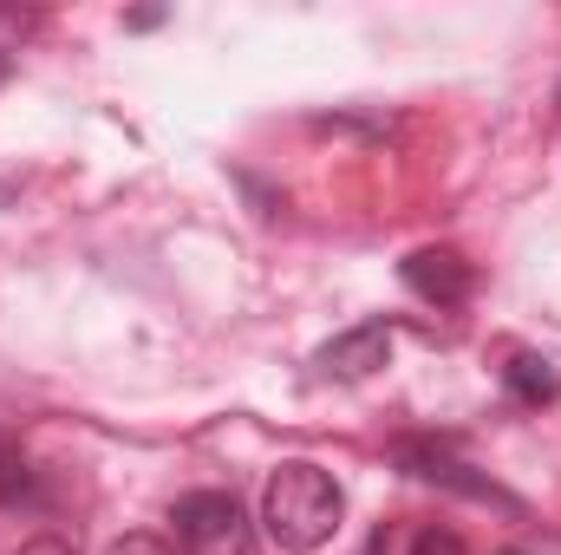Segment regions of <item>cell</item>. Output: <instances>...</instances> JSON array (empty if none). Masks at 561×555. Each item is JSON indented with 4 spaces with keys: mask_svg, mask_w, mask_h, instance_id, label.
Segmentation results:
<instances>
[{
    "mask_svg": "<svg viewBox=\"0 0 561 555\" xmlns=\"http://www.w3.org/2000/svg\"><path fill=\"white\" fill-rule=\"evenodd\" d=\"M340 517H346L340 484H333L320 464H307V457L280 464L275 477H268V490H262V530H268L287 555L327 550L333 530H340Z\"/></svg>",
    "mask_w": 561,
    "mask_h": 555,
    "instance_id": "1",
    "label": "cell"
},
{
    "mask_svg": "<svg viewBox=\"0 0 561 555\" xmlns=\"http://www.w3.org/2000/svg\"><path fill=\"white\" fill-rule=\"evenodd\" d=\"M176 543L190 555H249V517L229 490H196L176 503Z\"/></svg>",
    "mask_w": 561,
    "mask_h": 555,
    "instance_id": "2",
    "label": "cell"
},
{
    "mask_svg": "<svg viewBox=\"0 0 561 555\" xmlns=\"http://www.w3.org/2000/svg\"><path fill=\"white\" fill-rule=\"evenodd\" d=\"M405 287L431 307H463L477 287V269L457 249H419V256H405Z\"/></svg>",
    "mask_w": 561,
    "mask_h": 555,
    "instance_id": "3",
    "label": "cell"
},
{
    "mask_svg": "<svg viewBox=\"0 0 561 555\" xmlns=\"http://www.w3.org/2000/svg\"><path fill=\"white\" fill-rule=\"evenodd\" d=\"M386 360H392V327H386V320H366V327L327 340L313 366H320V380H366V373H379Z\"/></svg>",
    "mask_w": 561,
    "mask_h": 555,
    "instance_id": "4",
    "label": "cell"
},
{
    "mask_svg": "<svg viewBox=\"0 0 561 555\" xmlns=\"http://www.w3.org/2000/svg\"><path fill=\"white\" fill-rule=\"evenodd\" d=\"M503 386H510V399H516V406H556V399H561V380H556V366H549L542 353H510Z\"/></svg>",
    "mask_w": 561,
    "mask_h": 555,
    "instance_id": "5",
    "label": "cell"
},
{
    "mask_svg": "<svg viewBox=\"0 0 561 555\" xmlns=\"http://www.w3.org/2000/svg\"><path fill=\"white\" fill-rule=\"evenodd\" d=\"M39 471L26 464V451L13 444V438H0V510H20V503H33L39 490Z\"/></svg>",
    "mask_w": 561,
    "mask_h": 555,
    "instance_id": "6",
    "label": "cell"
},
{
    "mask_svg": "<svg viewBox=\"0 0 561 555\" xmlns=\"http://www.w3.org/2000/svg\"><path fill=\"white\" fill-rule=\"evenodd\" d=\"M405 555H463V536H450V530H412V550Z\"/></svg>",
    "mask_w": 561,
    "mask_h": 555,
    "instance_id": "7",
    "label": "cell"
},
{
    "mask_svg": "<svg viewBox=\"0 0 561 555\" xmlns=\"http://www.w3.org/2000/svg\"><path fill=\"white\" fill-rule=\"evenodd\" d=\"M105 555H176V550H170L163 536H144V530H138V536H118Z\"/></svg>",
    "mask_w": 561,
    "mask_h": 555,
    "instance_id": "8",
    "label": "cell"
},
{
    "mask_svg": "<svg viewBox=\"0 0 561 555\" xmlns=\"http://www.w3.org/2000/svg\"><path fill=\"white\" fill-rule=\"evenodd\" d=\"M405 550H412V530H399V523H392V530H379V536L366 543V555H405Z\"/></svg>",
    "mask_w": 561,
    "mask_h": 555,
    "instance_id": "9",
    "label": "cell"
},
{
    "mask_svg": "<svg viewBox=\"0 0 561 555\" xmlns=\"http://www.w3.org/2000/svg\"><path fill=\"white\" fill-rule=\"evenodd\" d=\"M20 555H79L66 536H33V543H20Z\"/></svg>",
    "mask_w": 561,
    "mask_h": 555,
    "instance_id": "10",
    "label": "cell"
}]
</instances>
